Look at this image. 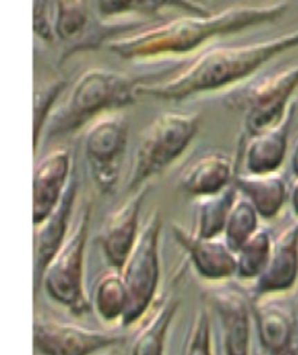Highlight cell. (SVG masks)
Masks as SVG:
<instances>
[{
	"label": "cell",
	"instance_id": "cell-1",
	"mask_svg": "<svg viewBox=\"0 0 298 355\" xmlns=\"http://www.w3.org/2000/svg\"><path fill=\"white\" fill-rule=\"evenodd\" d=\"M286 2L270 5H236L208 15H185L155 26H144L107 42V49L123 60H153L185 55L214 38L275 22L288 12Z\"/></svg>",
	"mask_w": 298,
	"mask_h": 355
},
{
	"label": "cell",
	"instance_id": "cell-2",
	"mask_svg": "<svg viewBox=\"0 0 298 355\" xmlns=\"http://www.w3.org/2000/svg\"><path fill=\"white\" fill-rule=\"evenodd\" d=\"M298 47V29L243 46L213 47L198 54L181 71L160 83H140L137 92L161 101H184L217 92L252 76L274 57Z\"/></svg>",
	"mask_w": 298,
	"mask_h": 355
},
{
	"label": "cell",
	"instance_id": "cell-3",
	"mask_svg": "<svg viewBox=\"0 0 298 355\" xmlns=\"http://www.w3.org/2000/svg\"><path fill=\"white\" fill-rule=\"evenodd\" d=\"M140 80L123 71L92 67L83 71L70 92L57 103L42 139L53 140L73 135L98 116L121 111L137 101Z\"/></svg>",
	"mask_w": 298,
	"mask_h": 355
},
{
	"label": "cell",
	"instance_id": "cell-4",
	"mask_svg": "<svg viewBox=\"0 0 298 355\" xmlns=\"http://www.w3.org/2000/svg\"><path fill=\"white\" fill-rule=\"evenodd\" d=\"M200 121L197 112L166 111L157 115L140 136L128 191L139 189L175 164L197 136Z\"/></svg>",
	"mask_w": 298,
	"mask_h": 355
},
{
	"label": "cell",
	"instance_id": "cell-5",
	"mask_svg": "<svg viewBox=\"0 0 298 355\" xmlns=\"http://www.w3.org/2000/svg\"><path fill=\"white\" fill-rule=\"evenodd\" d=\"M91 217L92 207L87 202L79 213L64 245L49 263L41 283V288L46 290L53 302L76 318L87 315L92 309L83 286L85 252Z\"/></svg>",
	"mask_w": 298,
	"mask_h": 355
},
{
	"label": "cell",
	"instance_id": "cell-6",
	"mask_svg": "<svg viewBox=\"0 0 298 355\" xmlns=\"http://www.w3.org/2000/svg\"><path fill=\"white\" fill-rule=\"evenodd\" d=\"M298 89V63L271 73L225 98L226 107L243 114L245 137L271 128L288 112Z\"/></svg>",
	"mask_w": 298,
	"mask_h": 355
},
{
	"label": "cell",
	"instance_id": "cell-7",
	"mask_svg": "<svg viewBox=\"0 0 298 355\" xmlns=\"http://www.w3.org/2000/svg\"><path fill=\"white\" fill-rule=\"evenodd\" d=\"M161 225L159 210L147 217L136 245H134L124 266L119 270L130 295L127 313L121 323L125 328L143 320L155 303L160 281L159 238Z\"/></svg>",
	"mask_w": 298,
	"mask_h": 355
},
{
	"label": "cell",
	"instance_id": "cell-8",
	"mask_svg": "<svg viewBox=\"0 0 298 355\" xmlns=\"http://www.w3.org/2000/svg\"><path fill=\"white\" fill-rule=\"evenodd\" d=\"M130 123L121 111L103 114L87 125L83 150L91 176L102 196L115 191L128 147Z\"/></svg>",
	"mask_w": 298,
	"mask_h": 355
},
{
	"label": "cell",
	"instance_id": "cell-9",
	"mask_svg": "<svg viewBox=\"0 0 298 355\" xmlns=\"http://www.w3.org/2000/svg\"><path fill=\"white\" fill-rule=\"evenodd\" d=\"M34 349L40 355H96L125 343L114 331L80 327L51 316H34Z\"/></svg>",
	"mask_w": 298,
	"mask_h": 355
},
{
	"label": "cell",
	"instance_id": "cell-10",
	"mask_svg": "<svg viewBox=\"0 0 298 355\" xmlns=\"http://www.w3.org/2000/svg\"><path fill=\"white\" fill-rule=\"evenodd\" d=\"M218 316L225 355H250L252 344V299L236 286L221 284L205 290Z\"/></svg>",
	"mask_w": 298,
	"mask_h": 355
},
{
	"label": "cell",
	"instance_id": "cell-11",
	"mask_svg": "<svg viewBox=\"0 0 298 355\" xmlns=\"http://www.w3.org/2000/svg\"><path fill=\"white\" fill-rule=\"evenodd\" d=\"M250 299L262 355H298V327L292 307L281 295Z\"/></svg>",
	"mask_w": 298,
	"mask_h": 355
},
{
	"label": "cell",
	"instance_id": "cell-12",
	"mask_svg": "<svg viewBox=\"0 0 298 355\" xmlns=\"http://www.w3.org/2000/svg\"><path fill=\"white\" fill-rule=\"evenodd\" d=\"M150 191L148 184L130 192V197L107 218L99 236L103 255L111 268L121 270L140 234V211Z\"/></svg>",
	"mask_w": 298,
	"mask_h": 355
},
{
	"label": "cell",
	"instance_id": "cell-13",
	"mask_svg": "<svg viewBox=\"0 0 298 355\" xmlns=\"http://www.w3.org/2000/svg\"><path fill=\"white\" fill-rule=\"evenodd\" d=\"M73 175V155L66 146L55 147L37 162L33 178L34 226L46 220L62 201Z\"/></svg>",
	"mask_w": 298,
	"mask_h": 355
},
{
	"label": "cell",
	"instance_id": "cell-14",
	"mask_svg": "<svg viewBox=\"0 0 298 355\" xmlns=\"http://www.w3.org/2000/svg\"><path fill=\"white\" fill-rule=\"evenodd\" d=\"M298 283V221L274 238L272 252L263 272L252 281L250 297L282 295Z\"/></svg>",
	"mask_w": 298,
	"mask_h": 355
},
{
	"label": "cell",
	"instance_id": "cell-15",
	"mask_svg": "<svg viewBox=\"0 0 298 355\" xmlns=\"http://www.w3.org/2000/svg\"><path fill=\"white\" fill-rule=\"evenodd\" d=\"M172 234L204 279L226 281L236 277V252L222 236L202 238L179 223L172 225Z\"/></svg>",
	"mask_w": 298,
	"mask_h": 355
},
{
	"label": "cell",
	"instance_id": "cell-16",
	"mask_svg": "<svg viewBox=\"0 0 298 355\" xmlns=\"http://www.w3.org/2000/svg\"><path fill=\"white\" fill-rule=\"evenodd\" d=\"M78 196V181L73 175L62 201L51 214L37 225L34 234V293L41 290L44 272L69 236L71 213Z\"/></svg>",
	"mask_w": 298,
	"mask_h": 355
},
{
	"label": "cell",
	"instance_id": "cell-17",
	"mask_svg": "<svg viewBox=\"0 0 298 355\" xmlns=\"http://www.w3.org/2000/svg\"><path fill=\"white\" fill-rule=\"evenodd\" d=\"M297 111L294 101L286 116L277 125L245 137L243 143V166L249 173H272L279 172L287 157L290 130Z\"/></svg>",
	"mask_w": 298,
	"mask_h": 355
},
{
	"label": "cell",
	"instance_id": "cell-18",
	"mask_svg": "<svg viewBox=\"0 0 298 355\" xmlns=\"http://www.w3.org/2000/svg\"><path fill=\"white\" fill-rule=\"evenodd\" d=\"M234 176L231 157L213 152L201 156L186 168L179 180V188L193 198H201L226 189L233 184Z\"/></svg>",
	"mask_w": 298,
	"mask_h": 355
},
{
	"label": "cell",
	"instance_id": "cell-19",
	"mask_svg": "<svg viewBox=\"0 0 298 355\" xmlns=\"http://www.w3.org/2000/svg\"><path fill=\"white\" fill-rule=\"evenodd\" d=\"M233 184L246 197L263 220L275 218L290 200V188L279 172L249 173L234 176Z\"/></svg>",
	"mask_w": 298,
	"mask_h": 355
},
{
	"label": "cell",
	"instance_id": "cell-20",
	"mask_svg": "<svg viewBox=\"0 0 298 355\" xmlns=\"http://www.w3.org/2000/svg\"><path fill=\"white\" fill-rule=\"evenodd\" d=\"M91 28L87 0H54L55 38L66 44L62 62L78 51L92 50Z\"/></svg>",
	"mask_w": 298,
	"mask_h": 355
},
{
	"label": "cell",
	"instance_id": "cell-21",
	"mask_svg": "<svg viewBox=\"0 0 298 355\" xmlns=\"http://www.w3.org/2000/svg\"><path fill=\"white\" fill-rule=\"evenodd\" d=\"M179 306L181 300L168 297L147 315L132 339L130 355H165L168 334Z\"/></svg>",
	"mask_w": 298,
	"mask_h": 355
},
{
	"label": "cell",
	"instance_id": "cell-22",
	"mask_svg": "<svg viewBox=\"0 0 298 355\" xmlns=\"http://www.w3.org/2000/svg\"><path fill=\"white\" fill-rule=\"evenodd\" d=\"M128 302L130 295L121 271L111 268L96 279L92 307L103 322L123 323Z\"/></svg>",
	"mask_w": 298,
	"mask_h": 355
},
{
	"label": "cell",
	"instance_id": "cell-23",
	"mask_svg": "<svg viewBox=\"0 0 298 355\" xmlns=\"http://www.w3.org/2000/svg\"><path fill=\"white\" fill-rule=\"evenodd\" d=\"M238 197V189L234 184L217 194L197 198V227L195 232L202 238H220L225 233L231 207Z\"/></svg>",
	"mask_w": 298,
	"mask_h": 355
},
{
	"label": "cell",
	"instance_id": "cell-24",
	"mask_svg": "<svg viewBox=\"0 0 298 355\" xmlns=\"http://www.w3.org/2000/svg\"><path fill=\"white\" fill-rule=\"evenodd\" d=\"M173 8L193 15H208L211 10L197 0H96V10L103 21L124 17L128 13L152 15Z\"/></svg>",
	"mask_w": 298,
	"mask_h": 355
},
{
	"label": "cell",
	"instance_id": "cell-25",
	"mask_svg": "<svg viewBox=\"0 0 298 355\" xmlns=\"http://www.w3.org/2000/svg\"><path fill=\"white\" fill-rule=\"evenodd\" d=\"M272 246L271 232L261 226L236 250V278L255 281L270 261Z\"/></svg>",
	"mask_w": 298,
	"mask_h": 355
},
{
	"label": "cell",
	"instance_id": "cell-26",
	"mask_svg": "<svg viewBox=\"0 0 298 355\" xmlns=\"http://www.w3.org/2000/svg\"><path fill=\"white\" fill-rule=\"evenodd\" d=\"M261 220L262 217L253 204L238 192V197L233 204L227 218L222 238L236 252L261 227Z\"/></svg>",
	"mask_w": 298,
	"mask_h": 355
},
{
	"label": "cell",
	"instance_id": "cell-27",
	"mask_svg": "<svg viewBox=\"0 0 298 355\" xmlns=\"http://www.w3.org/2000/svg\"><path fill=\"white\" fill-rule=\"evenodd\" d=\"M67 83L64 80L54 79L47 83L38 85L34 91V155L38 152L42 141L44 130L47 127L50 116L57 107Z\"/></svg>",
	"mask_w": 298,
	"mask_h": 355
},
{
	"label": "cell",
	"instance_id": "cell-28",
	"mask_svg": "<svg viewBox=\"0 0 298 355\" xmlns=\"http://www.w3.org/2000/svg\"><path fill=\"white\" fill-rule=\"evenodd\" d=\"M182 355H214L211 318L207 307H200L193 316Z\"/></svg>",
	"mask_w": 298,
	"mask_h": 355
},
{
	"label": "cell",
	"instance_id": "cell-29",
	"mask_svg": "<svg viewBox=\"0 0 298 355\" xmlns=\"http://www.w3.org/2000/svg\"><path fill=\"white\" fill-rule=\"evenodd\" d=\"M34 34L46 42L55 40L54 0H34Z\"/></svg>",
	"mask_w": 298,
	"mask_h": 355
},
{
	"label": "cell",
	"instance_id": "cell-30",
	"mask_svg": "<svg viewBox=\"0 0 298 355\" xmlns=\"http://www.w3.org/2000/svg\"><path fill=\"white\" fill-rule=\"evenodd\" d=\"M290 202H291L292 214L298 220V178H295L291 188H290Z\"/></svg>",
	"mask_w": 298,
	"mask_h": 355
},
{
	"label": "cell",
	"instance_id": "cell-31",
	"mask_svg": "<svg viewBox=\"0 0 298 355\" xmlns=\"http://www.w3.org/2000/svg\"><path fill=\"white\" fill-rule=\"evenodd\" d=\"M291 172L295 178H298V139L294 144L292 155H291Z\"/></svg>",
	"mask_w": 298,
	"mask_h": 355
},
{
	"label": "cell",
	"instance_id": "cell-32",
	"mask_svg": "<svg viewBox=\"0 0 298 355\" xmlns=\"http://www.w3.org/2000/svg\"><path fill=\"white\" fill-rule=\"evenodd\" d=\"M297 313H298V302H297Z\"/></svg>",
	"mask_w": 298,
	"mask_h": 355
}]
</instances>
